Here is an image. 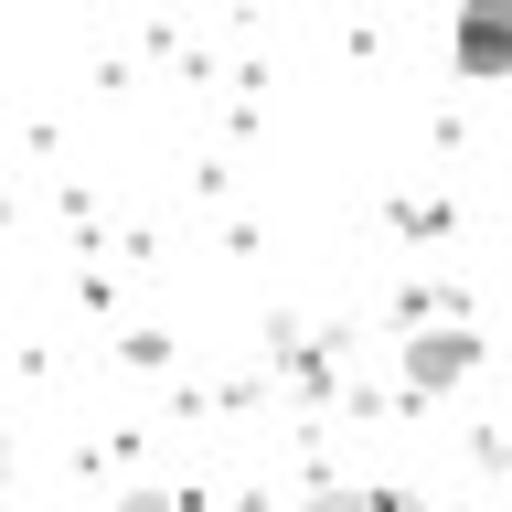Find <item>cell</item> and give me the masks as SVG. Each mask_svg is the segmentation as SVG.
<instances>
[{
    "instance_id": "obj_1",
    "label": "cell",
    "mask_w": 512,
    "mask_h": 512,
    "mask_svg": "<svg viewBox=\"0 0 512 512\" xmlns=\"http://www.w3.org/2000/svg\"><path fill=\"white\" fill-rule=\"evenodd\" d=\"M448 54H459V75H470V86L512 75V0H459V32H448Z\"/></svg>"
},
{
    "instance_id": "obj_2",
    "label": "cell",
    "mask_w": 512,
    "mask_h": 512,
    "mask_svg": "<svg viewBox=\"0 0 512 512\" xmlns=\"http://www.w3.org/2000/svg\"><path fill=\"white\" fill-rule=\"evenodd\" d=\"M470 374H480V331L470 320H438V331L406 342V384L416 395H448V384H470Z\"/></svg>"
}]
</instances>
